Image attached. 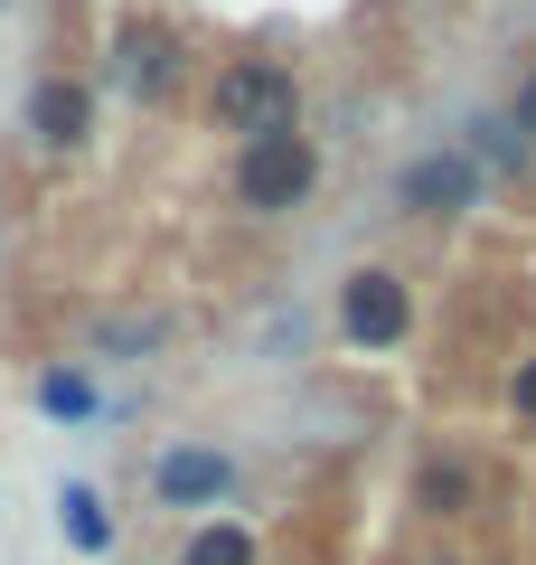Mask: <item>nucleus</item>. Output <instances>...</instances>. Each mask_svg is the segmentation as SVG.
<instances>
[{
    "label": "nucleus",
    "mask_w": 536,
    "mask_h": 565,
    "mask_svg": "<svg viewBox=\"0 0 536 565\" xmlns=\"http://www.w3.org/2000/svg\"><path fill=\"white\" fill-rule=\"evenodd\" d=\"M226 189H236L245 217H292V207H311V189H320V141L301 132V122L245 132V141H236V170H226Z\"/></svg>",
    "instance_id": "1"
},
{
    "label": "nucleus",
    "mask_w": 536,
    "mask_h": 565,
    "mask_svg": "<svg viewBox=\"0 0 536 565\" xmlns=\"http://www.w3.org/2000/svg\"><path fill=\"white\" fill-rule=\"evenodd\" d=\"M207 122L217 132H274V122H301V76L282 57H226L207 76Z\"/></svg>",
    "instance_id": "2"
},
{
    "label": "nucleus",
    "mask_w": 536,
    "mask_h": 565,
    "mask_svg": "<svg viewBox=\"0 0 536 565\" xmlns=\"http://www.w3.org/2000/svg\"><path fill=\"white\" fill-rule=\"evenodd\" d=\"M396 217H424V226H452V217H471L480 199H490V170L461 151V141H433V151H415V161L396 170Z\"/></svg>",
    "instance_id": "3"
},
{
    "label": "nucleus",
    "mask_w": 536,
    "mask_h": 565,
    "mask_svg": "<svg viewBox=\"0 0 536 565\" xmlns=\"http://www.w3.org/2000/svg\"><path fill=\"white\" fill-rule=\"evenodd\" d=\"M339 340L349 349H405L415 340V282L396 274V264H357L349 282H339Z\"/></svg>",
    "instance_id": "4"
},
{
    "label": "nucleus",
    "mask_w": 536,
    "mask_h": 565,
    "mask_svg": "<svg viewBox=\"0 0 536 565\" xmlns=\"http://www.w3.org/2000/svg\"><path fill=\"white\" fill-rule=\"evenodd\" d=\"M151 500L160 509H226V500H236V452H217V444H160L151 452Z\"/></svg>",
    "instance_id": "5"
},
{
    "label": "nucleus",
    "mask_w": 536,
    "mask_h": 565,
    "mask_svg": "<svg viewBox=\"0 0 536 565\" xmlns=\"http://www.w3.org/2000/svg\"><path fill=\"white\" fill-rule=\"evenodd\" d=\"M179 76H189V57H179V39H170L160 20H122V29H114V85H122L132 104H170Z\"/></svg>",
    "instance_id": "6"
},
{
    "label": "nucleus",
    "mask_w": 536,
    "mask_h": 565,
    "mask_svg": "<svg viewBox=\"0 0 536 565\" xmlns=\"http://www.w3.org/2000/svg\"><path fill=\"white\" fill-rule=\"evenodd\" d=\"M95 132V85L85 76H39L29 85V141L39 151H85Z\"/></svg>",
    "instance_id": "7"
},
{
    "label": "nucleus",
    "mask_w": 536,
    "mask_h": 565,
    "mask_svg": "<svg viewBox=\"0 0 536 565\" xmlns=\"http://www.w3.org/2000/svg\"><path fill=\"white\" fill-rule=\"evenodd\" d=\"M57 537L76 546V556H114V509H104L95 481H66L57 490Z\"/></svg>",
    "instance_id": "8"
},
{
    "label": "nucleus",
    "mask_w": 536,
    "mask_h": 565,
    "mask_svg": "<svg viewBox=\"0 0 536 565\" xmlns=\"http://www.w3.org/2000/svg\"><path fill=\"white\" fill-rule=\"evenodd\" d=\"M29 405H39L47 424H95V377L85 367H39V386H29Z\"/></svg>",
    "instance_id": "9"
},
{
    "label": "nucleus",
    "mask_w": 536,
    "mask_h": 565,
    "mask_svg": "<svg viewBox=\"0 0 536 565\" xmlns=\"http://www.w3.org/2000/svg\"><path fill=\"white\" fill-rule=\"evenodd\" d=\"M461 132H471V141H461V151H471L480 170H527V161H536V141L517 132L508 114H471V122H461Z\"/></svg>",
    "instance_id": "10"
},
{
    "label": "nucleus",
    "mask_w": 536,
    "mask_h": 565,
    "mask_svg": "<svg viewBox=\"0 0 536 565\" xmlns=\"http://www.w3.org/2000/svg\"><path fill=\"white\" fill-rule=\"evenodd\" d=\"M179 565H264V556H255V527H236V519H207V527H189Z\"/></svg>",
    "instance_id": "11"
},
{
    "label": "nucleus",
    "mask_w": 536,
    "mask_h": 565,
    "mask_svg": "<svg viewBox=\"0 0 536 565\" xmlns=\"http://www.w3.org/2000/svg\"><path fill=\"white\" fill-rule=\"evenodd\" d=\"M471 500H480V471L471 462H433V471H424V509H433V519H461Z\"/></svg>",
    "instance_id": "12"
},
{
    "label": "nucleus",
    "mask_w": 536,
    "mask_h": 565,
    "mask_svg": "<svg viewBox=\"0 0 536 565\" xmlns=\"http://www.w3.org/2000/svg\"><path fill=\"white\" fill-rule=\"evenodd\" d=\"M95 340H104V349H160V321H104Z\"/></svg>",
    "instance_id": "13"
},
{
    "label": "nucleus",
    "mask_w": 536,
    "mask_h": 565,
    "mask_svg": "<svg viewBox=\"0 0 536 565\" xmlns=\"http://www.w3.org/2000/svg\"><path fill=\"white\" fill-rule=\"evenodd\" d=\"M508 415L536 434V359H517V377H508Z\"/></svg>",
    "instance_id": "14"
},
{
    "label": "nucleus",
    "mask_w": 536,
    "mask_h": 565,
    "mask_svg": "<svg viewBox=\"0 0 536 565\" xmlns=\"http://www.w3.org/2000/svg\"><path fill=\"white\" fill-rule=\"evenodd\" d=\"M499 114H508V122H517V132H527V141H536V66H527V76H517V95H508V104H499Z\"/></svg>",
    "instance_id": "15"
}]
</instances>
